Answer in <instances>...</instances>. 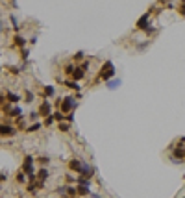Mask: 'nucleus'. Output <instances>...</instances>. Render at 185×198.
I'll return each instance as SVG.
<instances>
[{
  "label": "nucleus",
  "instance_id": "28",
  "mask_svg": "<svg viewBox=\"0 0 185 198\" xmlns=\"http://www.w3.org/2000/svg\"><path fill=\"white\" fill-rule=\"evenodd\" d=\"M82 58H83V52H78V54L74 56V60H82Z\"/></svg>",
  "mask_w": 185,
  "mask_h": 198
},
{
  "label": "nucleus",
  "instance_id": "26",
  "mask_svg": "<svg viewBox=\"0 0 185 198\" xmlns=\"http://www.w3.org/2000/svg\"><path fill=\"white\" fill-rule=\"evenodd\" d=\"M17 180H19V181H24V172H19V174H17Z\"/></svg>",
  "mask_w": 185,
  "mask_h": 198
},
{
  "label": "nucleus",
  "instance_id": "24",
  "mask_svg": "<svg viewBox=\"0 0 185 198\" xmlns=\"http://www.w3.org/2000/svg\"><path fill=\"white\" fill-rule=\"evenodd\" d=\"M178 11H180V13H182V15L185 17V2L182 4V6H180V9H178Z\"/></svg>",
  "mask_w": 185,
  "mask_h": 198
},
{
  "label": "nucleus",
  "instance_id": "10",
  "mask_svg": "<svg viewBox=\"0 0 185 198\" xmlns=\"http://www.w3.org/2000/svg\"><path fill=\"white\" fill-rule=\"evenodd\" d=\"M46 178H48V170H46V169H41V170L37 172V181H44Z\"/></svg>",
  "mask_w": 185,
  "mask_h": 198
},
{
  "label": "nucleus",
  "instance_id": "5",
  "mask_svg": "<svg viewBox=\"0 0 185 198\" xmlns=\"http://www.w3.org/2000/svg\"><path fill=\"white\" fill-rule=\"evenodd\" d=\"M185 158V150H183V144H178V148L174 150V156H172V159L174 161H182V159Z\"/></svg>",
  "mask_w": 185,
  "mask_h": 198
},
{
  "label": "nucleus",
  "instance_id": "20",
  "mask_svg": "<svg viewBox=\"0 0 185 198\" xmlns=\"http://www.w3.org/2000/svg\"><path fill=\"white\" fill-rule=\"evenodd\" d=\"M41 128V124H32V126H28V132H37Z\"/></svg>",
  "mask_w": 185,
  "mask_h": 198
},
{
  "label": "nucleus",
  "instance_id": "3",
  "mask_svg": "<svg viewBox=\"0 0 185 198\" xmlns=\"http://www.w3.org/2000/svg\"><path fill=\"white\" fill-rule=\"evenodd\" d=\"M72 107H74V98H63L61 106H59V109H61V113H69V111H72Z\"/></svg>",
  "mask_w": 185,
  "mask_h": 198
},
{
  "label": "nucleus",
  "instance_id": "8",
  "mask_svg": "<svg viewBox=\"0 0 185 198\" xmlns=\"http://www.w3.org/2000/svg\"><path fill=\"white\" fill-rule=\"evenodd\" d=\"M69 167H70V170H76V172H82V167H83V163H82V161H78V159H72V161L69 163Z\"/></svg>",
  "mask_w": 185,
  "mask_h": 198
},
{
  "label": "nucleus",
  "instance_id": "1",
  "mask_svg": "<svg viewBox=\"0 0 185 198\" xmlns=\"http://www.w3.org/2000/svg\"><path fill=\"white\" fill-rule=\"evenodd\" d=\"M113 74H115V65H113L111 61H105V63H104V67H102V70H100V78L107 81Z\"/></svg>",
  "mask_w": 185,
  "mask_h": 198
},
{
  "label": "nucleus",
  "instance_id": "11",
  "mask_svg": "<svg viewBox=\"0 0 185 198\" xmlns=\"http://www.w3.org/2000/svg\"><path fill=\"white\" fill-rule=\"evenodd\" d=\"M83 74H85V72H83L82 69H74V72H72V78H74V81H76V80H82Z\"/></svg>",
  "mask_w": 185,
  "mask_h": 198
},
{
  "label": "nucleus",
  "instance_id": "14",
  "mask_svg": "<svg viewBox=\"0 0 185 198\" xmlns=\"http://www.w3.org/2000/svg\"><path fill=\"white\" fill-rule=\"evenodd\" d=\"M52 95H54V87L52 85H46L43 89V96H52Z\"/></svg>",
  "mask_w": 185,
  "mask_h": 198
},
{
  "label": "nucleus",
  "instance_id": "9",
  "mask_svg": "<svg viewBox=\"0 0 185 198\" xmlns=\"http://www.w3.org/2000/svg\"><path fill=\"white\" fill-rule=\"evenodd\" d=\"M150 19V13H144L141 19L137 20V28H141V30H146V22Z\"/></svg>",
  "mask_w": 185,
  "mask_h": 198
},
{
  "label": "nucleus",
  "instance_id": "23",
  "mask_svg": "<svg viewBox=\"0 0 185 198\" xmlns=\"http://www.w3.org/2000/svg\"><path fill=\"white\" fill-rule=\"evenodd\" d=\"M54 119H56V120H59V122H61V120H63V115H61V113H59V111H58V113L54 115Z\"/></svg>",
  "mask_w": 185,
  "mask_h": 198
},
{
  "label": "nucleus",
  "instance_id": "18",
  "mask_svg": "<svg viewBox=\"0 0 185 198\" xmlns=\"http://www.w3.org/2000/svg\"><path fill=\"white\" fill-rule=\"evenodd\" d=\"M65 85H67V87H69V89H76V91H78V89H80V85H78V83H76V81H67V83H65Z\"/></svg>",
  "mask_w": 185,
  "mask_h": 198
},
{
  "label": "nucleus",
  "instance_id": "12",
  "mask_svg": "<svg viewBox=\"0 0 185 198\" xmlns=\"http://www.w3.org/2000/svg\"><path fill=\"white\" fill-rule=\"evenodd\" d=\"M13 44H15V46H24V44H26V41H24V37H21V35H17V37H15V39H13Z\"/></svg>",
  "mask_w": 185,
  "mask_h": 198
},
{
  "label": "nucleus",
  "instance_id": "2",
  "mask_svg": "<svg viewBox=\"0 0 185 198\" xmlns=\"http://www.w3.org/2000/svg\"><path fill=\"white\" fill-rule=\"evenodd\" d=\"M22 172H24V174H28V178H30V176H33V158H32V156H26V158H24V163H22Z\"/></svg>",
  "mask_w": 185,
  "mask_h": 198
},
{
  "label": "nucleus",
  "instance_id": "6",
  "mask_svg": "<svg viewBox=\"0 0 185 198\" xmlns=\"http://www.w3.org/2000/svg\"><path fill=\"white\" fill-rule=\"evenodd\" d=\"M39 115H43V117H50V104L44 100L41 104V107H39Z\"/></svg>",
  "mask_w": 185,
  "mask_h": 198
},
{
  "label": "nucleus",
  "instance_id": "13",
  "mask_svg": "<svg viewBox=\"0 0 185 198\" xmlns=\"http://www.w3.org/2000/svg\"><path fill=\"white\" fill-rule=\"evenodd\" d=\"M121 85V80H109L107 81V89H117Z\"/></svg>",
  "mask_w": 185,
  "mask_h": 198
},
{
  "label": "nucleus",
  "instance_id": "27",
  "mask_svg": "<svg viewBox=\"0 0 185 198\" xmlns=\"http://www.w3.org/2000/svg\"><path fill=\"white\" fill-rule=\"evenodd\" d=\"M54 122V117H46V120H44V124H52Z\"/></svg>",
  "mask_w": 185,
  "mask_h": 198
},
{
  "label": "nucleus",
  "instance_id": "15",
  "mask_svg": "<svg viewBox=\"0 0 185 198\" xmlns=\"http://www.w3.org/2000/svg\"><path fill=\"white\" fill-rule=\"evenodd\" d=\"M8 100H9L11 104H17L21 98H19V95H15V93H8Z\"/></svg>",
  "mask_w": 185,
  "mask_h": 198
},
{
  "label": "nucleus",
  "instance_id": "21",
  "mask_svg": "<svg viewBox=\"0 0 185 198\" xmlns=\"http://www.w3.org/2000/svg\"><path fill=\"white\" fill-rule=\"evenodd\" d=\"M59 130H61V132H69L70 126H69V124H59Z\"/></svg>",
  "mask_w": 185,
  "mask_h": 198
},
{
  "label": "nucleus",
  "instance_id": "29",
  "mask_svg": "<svg viewBox=\"0 0 185 198\" xmlns=\"http://www.w3.org/2000/svg\"><path fill=\"white\" fill-rule=\"evenodd\" d=\"M91 198H100L98 195H91Z\"/></svg>",
  "mask_w": 185,
  "mask_h": 198
},
{
  "label": "nucleus",
  "instance_id": "16",
  "mask_svg": "<svg viewBox=\"0 0 185 198\" xmlns=\"http://www.w3.org/2000/svg\"><path fill=\"white\" fill-rule=\"evenodd\" d=\"M76 191H78V195H83V196H85V195H91V193H89V187H83V185H78Z\"/></svg>",
  "mask_w": 185,
  "mask_h": 198
},
{
  "label": "nucleus",
  "instance_id": "19",
  "mask_svg": "<svg viewBox=\"0 0 185 198\" xmlns=\"http://www.w3.org/2000/svg\"><path fill=\"white\" fill-rule=\"evenodd\" d=\"M78 185H83V187H89V180H87V178H78Z\"/></svg>",
  "mask_w": 185,
  "mask_h": 198
},
{
  "label": "nucleus",
  "instance_id": "25",
  "mask_svg": "<svg viewBox=\"0 0 185 198\" xmlns=\"http://www.w3.org/2000/svg\"><path fill=\"white\" fill-rule=\"evenodd\" d=\"M39 161H41L43 165H46V163H48V161H50V159H48V158H44V156H43V158H39Z\"/></svg>",
  "mask_w": 185,
  "mask_h": 198
},
{
  "label": "nucleus",
  "instance_id": "7",
  "mask_svg": "<svg viewBox=\"0 0 185 198\" xmlns=\"http://www.w3.org/2000/svg\"><path fill=\"white\" fill-rule=\"evenodd\" d=\"M93 172H95V169H93V167H89V165H83L82 167V172H80V174H82V178H91V176H93Z\"/></svg>",
  "mask_w": 185,
  "mask_h": 198
},
{
  "label": "nucleus",
  "instance_id": "17",
  "mask_svg": "<svg viewBox=\"0 0 185 198\" xmlns=\"http://www.w3.org/2000/svg\"><path fill=\"white\" fill-rule=\"evenodd\" d=\"M9 117H17V119H21V107H13V109L9 111Z\"/></svg>",
  "mask_w": 185,
  "mask_h": 198
},
{
  "label": "nucleus",
  "instance_id": "22",
  "mask_svg": "<svg viewBox=\"0 0 185 198\" xmlns=\"http://www.w3.org/2000/svg\"><path fill=\"white\" fill-rule=\"evenodd\" d=\"M33 100V93H26V102H32Z\"/></svg>",
  "mask_w": 185,
  "mask_h": 198
},
{
  "label": "nucleus",
  "instance_id": "4",
  "mask_svg": "<svg viewBox=\"0 0 185 198\" xmlns=\"http://www.w3.org/2000/svg\"><path fill=\"white\" fill-rule=\"evenodd\" d=\"M0 135H4V137L15 135V128L9 126V124H0Z\"/></svg>",
  "mask_w": 185,
  "mask_h": 198
}]
</instances>
